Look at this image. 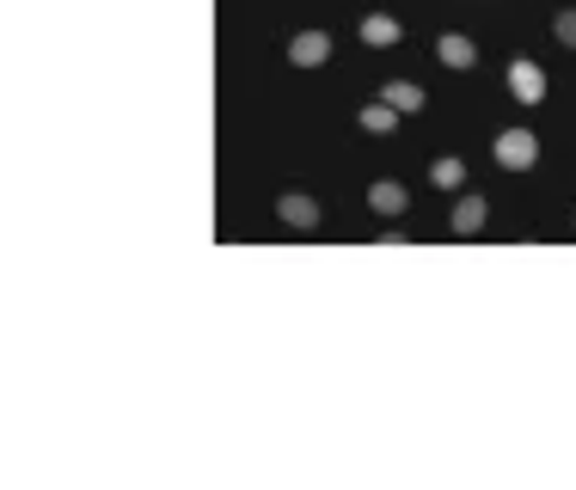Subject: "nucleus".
<instances>
[{"label": "nucleus", "mask_w": 576, "mask_h": 490, "mask_svg": "<svg viewBox=\"0 0 576 490\" xmlns=\"http://www.w3.org/2000/svg\"><path fill=\"white\" fill-rule=\"evenodd\" d=\"M368 203H374L380 215H404V203H411V190H404L399 178H374V184H368Z\"/></svg>", "instance_id": "6"}, {"label": "nucleus", "mask_w": 576, "mask_h": 490, "mask_svg": "<svg viewBox=\"0 0 576 490\" xmlns=\"http://www.w3.org/2000/svg\"><path fill=\"white\" fill-rule=\"evenodd\" d=\"M276 215H282V220H289V227H306V233H313V227H319V203H313V196H301V190H289V196H276Z\"/></svg>", "instance_id": "3"}, {"label": "nucleus", "mask_w": 576, "mask_h": 490, "mask_svg": "<svg viewBox=\"0 0 576 490\" xmlns=\"http://www.w3.org/2000/svg\"><path fill=\"white\" fill-rule=\"evenodd\" d=\"M490 154H497V166L527 171V166L539 159V141H534V129H502L497 141H490Z\"/></svg>", "instance_id": "1"}, {"label": "nucleus", "mask_w": 576, "mask_h": 490, "mask_svg": "<svg viewBox=\"0 0 576 490\" xmlns=\"http://www.w3.org/2000/svg\"><path fill=\"white\" fill-rule=\"evenodd\" d=\"M380 98H387V105H399L404 117H411V110H423V86H411V80H387V86H380Z\"/></svg>", "instance_id": "10"}, {"label": "nucleus", "mask_w": 576, "mask_h": 490, "mask_svg": "<svg viewBox=\"0 0 576 490\" xmlns=\"http://www.w3.org/2000/svg\"><path fill=\"white\" fill-rule=\"evenodd\" d=\"M448 220H453V233H460V239H472V233L485 227V196H460Z\"/></svg>", "instance_id": "8"}, {"label": "nucleus", "mask_w": 576, "mask_h": 490, "mask_svg": "<svg viewBox=\"0 0 576 490\" xmlns=\"http://www.w3.org/2000/svg\"><path fill=\"white\" fill-rule=\"evenodd\" d=\"M325 56H331V37H325V31H301V37L289 43V61H294V68H319Z\"/></svg>", "instance_id": "4"}, {"label": "nucleus", "mask_w": 576, "mask_h": 490, "mask_svg": "<svg viewBox=\"0 0 576 490\" xmlns=\"http://www.w3.org/2000/svg\"><path fill=\"white\" fill-rule=\"evenodd\" d=\"M399 117H404V110L380 98V105H362V117H355V122H362L368 135H392V122H399Z\"/></svg>", "instance_id": "9"}, {"label": "nucleus", "mask_w": 576, "mask_h": 490, "mask_svg": "<svg viewBox=\"0 0 576 490\" xmlns=\"http://www.w3.org/2000/svg\"><path fill=\"white\" fill-rule=\"evenodd\" d=\"M399 37H404V24L392 19V12H368V19H362V43L387 49V43H399Z\"/></svg>", "instance_id": "7"}, {"label": "nucleus", "mask_w": 576, "mask_h": 490, "mask_svg": "<svg viewBox=\"0 0 576 490\" xmlns=\"http://www.w3.org/2000/svg\"><path fill=\"white\" fill-rule=\"evenodd\" d=\"M509 98L515 105H539V98H546V74H539V61H515L509 68Z\"/></svg>", "instance_id": "2"}, {"label": "nucleus", "mask_w": 576, "mask_h": 490, "mask_svg": "<svg viewBox=\"0 0 576 490\" xmlns=\"http://www.w3.org/2000/svg\"><path fill=\"white\" fill-rule=\"evenodd\" d=\"M436 61H441V68H472V61H478V49H472V37H460V31H448V37H436Z\"/></svg>", "instance_id": "5"}, {"label": "nucleus", "mask_w": 576, "mask_h": 490, "mask_svg": "<svg viewBox=\"0 0 576 490\" xmlns=\"http://www.w3.org/2000/svg\"><path fill=\"white\" fill-rule=\"evenodd\" d=\"M551 31H558V43H564V49H576V7H564Z\"/></svg>", "instance_id": "12"}, {"label": "nucleus", "mask_w": 576, "mask_h": 490, "mask_svg": "<svg viewBox=\"0 0 576 490\" xmlns=\"http://www.w3.org/2000/svg\"><path fill=\"white\" fill-rule=\"evenodd\" d=\"M429 178H436L441 190H460V184H466V159H460V154L436 159V166H429Z\"/></svg>", "instance_id": "11"}]
</instances>
